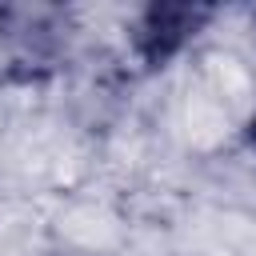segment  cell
<instances>
[{"label": "cell", "mask_w": 256, "mask_h": 256, "mask_svg": "<svg viewBox=\"0 0 256 256\" xmlns=\"http://www.w3.org/2000/svg\"><path fill=\"white\" fill-rule=\"evenodd\" d=\"M72 16L60 4H0V68L12 80L48 76L68 52Z\"/></svg>", "instance_id": "1"}, {"label": "cell", "mask_w": 256, "mask_h": 256, "mask_svg": "<svg viewBox=\"0 0 256 256\" xmlns=\"http://www.w3.org/2000/svg\"><path fill=\"white\" fill-rule=\"evenodd\" d=\"M216 16L212 4H180V0H156L140 8L132 24V52L140 56L144 68H164L172 56H180L204 24Z\"/></svg>", "instance_id": "2"}, {"label": "cell", "mask_w": 256, "mask_h": 256, "mask_svg": "<svg viewBox=\"0 0 256 256\" xmlns=\"http://www.w3.org/2000/svg\"><path fill=\"white\" fill-rule=\"evenodd\" d=\"M248 140L256 144V116H252V124H248Z\"/></svg>", "instance_id": "3"}, {"label": "cell", "mask_w": 256, "mask_h": 256, "mask_svg": "<svg viewBox=\"0 0 256 256\" xmlns=\"http://www.w3.org/2000/svg\"><path fill=\"white\" fill-rule=\"evenodd\" d=\"M56 256H84V252H56Z\"/></svg>", "instance_id": "4"}]
</instances>
